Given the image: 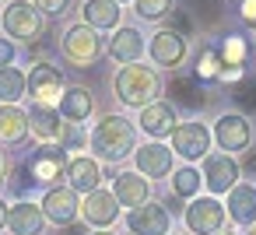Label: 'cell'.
<instances>
[{
  "label": "cell",
  "mask_w": 256,
  "mask_h": 235,
  "mask_svg": "<svg viewBox=\"0 0 256 235\" xmlns=\"http://www.w3.org/2000/svg\"><path fill=\"white\" fill-rule=\"evenodd\" d=\"M210 140H214V134H210L204 123L190 120V123H179V126L172 130V137H168V148H172L179 158H186V162H196V158H207V151H210Z\"/></svg>",
  "instance_id": "52a82bcc"
},
{
  "label": "cell",
  "mask_w": 256,
  "mask_h": 235,
  "mask_svg": "<svg viewBox=\"0 0 256 235\" xmlns=\"http://www.w3.org/2000/svg\"><path fill=\"white\" fill-rule=\"evenodd\" d=\"M172 28H176L179 36H190V32H193V18H190V14H179V11H172Z\"/></svg>",
  "instance_id": "8d00e7d4"
},
{
  "label": "cell",
  "mask_w": 256,
  "mask_h": 235,
  "mask_svg": "<svg viewBox=\"0 0 256 235\" xmlns=\"http://www.w3.org/2000/svg\"><path fill=\"white\" fill-rule=\"evenodd\" d=\"M102 179H106V172H102L98 158H88V154H74L70 158V165H67V186L70 190L88 196V193H95L102 186Z\"/></svg>",
  "instance_id": "d6986e66"
},
{
  "label": "cell",
  "mask_w": 256,
  "mask_h": 235,
  "mask_svg": "<svg viewBox=\"0 0 256 235\" xmlns=\"http://www.w3.org/2000/svg\"><path fill=\"white\" fill-rule=\"evenodd\" d=\"M168 95L176 98V106H182L190 112H200L207 106V95H204V88H200V81L193 74H176L168 81Z\"/></svg>",
  "instance_id": "d4e9b609"
},
{
  "label": "cell",
  "mask_w": 256,
  "mask_h": 235,
  "mask_svg": "<svg viewBox=\"0 0 256 235\" xmlns=\"http://www.w3.org/2000/svg\"><path fill=\"white\" fill-rule=\"evenodd\" d=\"M8 228H11V235H42V228H46L42 204H32V200H18V204H11Z\"/></svg>",
  "instance_id": "ffe728a7"
},
{
  "label": "cell",
  "mask_w": 256,
  "mask_h": 235,
  "mask_svg": "<svg viewBox=\"0 0 256 235\" xmlns=\"http://www.w3.org/2000/svg\"><path fill=\"white\" fill-rule=\"evenodd\" d=\"M64 235H88V232H84V228L74 221V224H67V228H64Z\"/></svg>",
  "instance_id": "60d3db41"
},
{
  "label": "cell",
  "mask_w": 256,
  "mask_h": 235,
  "mask_svg": "<svg viewBox=\"0 0 256 235\" xmlns=\"http://www.w3.org/2000/svg\"><path fill=\"white\" fill-rule=\"evenodd\" d=\"M249 235H256V224H249Z\"/></svg>",
  "instance_id": "ee69618b"
},
{
  "label": "cell",
  "mask_w": 256,
  "mask_h": 235,
  "mask_svg": "<svg viewBox=\"0 0 256 235\" xmlns=\"http://www.w3.org/2000/svg\"><path fill=\"white\" fill-rule=\"evenodd\" d=\"M232 98H235V106H238L242 116H256V74H246L232 88Z\"/></svg>",
  "instance_id": "4dcf8cb0"
},
{
  "label": "cell",
  "mask_w": 256,
  "mask_h": 235,
  "mask_svg": "<svg viewBox=\"0 0 256 235\" xmlns=\"http://www.w3.org/2000/svg\"><path fill=\"white\" fill-rule=\"evenodd\" d=\"M172 148L165 140H148V144H137L134 151V165L144 179H165L172 172Z\"/></svg>",
  "instance_id": "2e32d148"
},
{
  "label": "cell",
  "mask_w": 256,
  "mask_h": 235,
  "mask_svg": "<svg viewBox=\"0 0 256 235\" xmlns=\"http://www.w3.org/2000/svg\"><path fill=\"white\" fill-rule=\"evenodd\" d=\"M242 172H249V179L256 176V151H249V154H246V162H242Z\"/></svg>",
  "instance_id": "f35d334b"
},
{
  "label": "cell",
  "mask_w": 256,
  "mask_h": 235,
  "mask_svg": "<svg viewBox=\"0 0 256 235\" xmlns=\"http://www.w3.org/2000/svg\"><path fill=\"white\" fill-rule=\"evenodd\" d=\"M88 235H112V228H95V232H88Z\"/></svg>",
  "instance_id": "7bdbcfd3"
},
{
  "label": "cell",
  "mask_w": 256,
  "mask_h": 235,
  "mask_svg": "<svg viewBox=\"0 0 256 235\" xmlns=\"http://www.w3.org/2000/svg\"><path fill=\"white\" fill-rule=\"evenodd\" d=\"M32 186H39V182H36V176L28 172V165H18V172H14V182H11V190H14L18 196H25V190H32Z\"/></svg>",
  "instance_id": "836d02e7"
},
{
  "label": "cell",
  "mask_w": 256,
  "mask_h": 235,
  "mask_svg": "<svg viewBox=\"0 0 256 235\" xmlns=\"http://www.w3.org/2000/svg\"><path fill=\"white\" fill-rule=\"evenodd\" d=\"M200 186H204V172H200V168L182 165V168H176V172H172V193H176V196L193 200V196L200 193Z\"/></svg>",
  "instance_id": "f1b7e54d"
},
{
  "label": "cell",
  "mask_w": 256,
  "mask_h": 235,
  "mask_svg": "<svg viewBox=\"0 0 256 235\" xmlns=\"http://www.w3.org/2000/svg\"><path fill=\"white\" fill-rule=\"evenodd\" d=\"M28 137V112L22 106H0V144H22Z\"/></svg>",
  "instance_id": "484cf974"
},
{
  "label": "cell",
  "mask_w": 256,
  "mask_h": 235,
  "mask_svg": "<svg viewBox=\"0 0 256 235\" xmlns=\"http://www.w3.org/2000/svg\"><path fill=\"white\" fill-rule=\"evenodd\" d=\"M238 14H242V22L249 25V32H256V0H242V4H238Z\"/></svg>",
  "instance_id": "d590c367"
},
{
  "label": "cell",
  "mask_w": 256,
  "mask_h": 235,
  "mask_svg": "<svg viewBox=\"0 0 256 235\" xmlns=\"http://www.w3.org/2000/svg\"><path fill=\"white\" fill-rule=\"evenodd\" d=\"M64 123H67V120L60 116V109L42 106V102H32V106H28V134H32L36 140L56 144L60 134H64Z\"/></svg>",
  "instance_id": "e0dca14e"
},
{
  "label": "cell",
  "mask_w": 256,
  "mask_h": 235,
  "mask_svg": "<svg viewBox=\"0 0 256 235\" xmlns=\"http://www.w3.org/2000/svg\"><path fill=\"white\" fill-rule=\"evenodd\" d=\"M140 53H144V36L130 25H120L109 39V60L126 67V64H140Z\"/></svg>",
  "instance_id": "44dd1931"
},
{
  "label": "cell",
  "mask_w": 256,
  "mask_h": 235,
  "mask_svg": "<svg viewBox=\"0 0 256 235\" xmlns=\"http://www.w3.org/2000/svg\"><path fill=\"white\" fill-rule=\"evenodd\" d=\"M67 154L70 151H81L84 144H88V134H84V123H64V134H60V140H56ZM74 158V154H70Z\"/></svg>",
  "instance_id": "d6a6232c"
},
{
  "label": "cell",
  "mask_w": 256,
  "mask_h": 235,
  "mask_svg": "<svg viewBox=\"0 0 256 235\" xmlns=\"http://www.w3.org/2000/svg\"><path fill=\"white\" fill-rule=\"evenodd\" d=\"M218 70H221V56H218V46H200V53H196V60H193V78L200 81V84H207V81H218Z\"/></svg>",
  "instance_id": "f546056e"
},
{
  "label": "cell",
  "mask_w": 256,
  "mask_h": 235,
  "mask_svg": "<svg viewBox=\"0 0 256 235\" xmlns=\"http://www.w3.org/2000/svg\"><path fill=\"white\" fill-rule=\"evenodd\" d=\"M168 235H172V232H168Z\"/></svg>",
  "instance_id": "c3c4849f"
},
{
  "label": "cell",
  "mask_w": 256,
  "mask_h": 235,
  "mask_svg": "<svg viewBox=\"0 0 256 235\" xmlns=\"http://www.w3.org/2000/svg\"><path fill=\"white\" fill-rule=\"evenodd\" d=\"M32 4H36L46 18H60V14L70 8V0H32Z\"/></svg>",
  "instance_id": "e575fe53"
},
{
  "label": "cell",
  "mask_w": 256,
  "mask_h": 235,
  "mask_svg": "<svg viewBox=\"0 0 256 235\" xmlns=\"http://www.w3.org/2000/svg\"><path fill=\"white\" fill-rule=\"evenodd\" d=\"M200 172H204V186L210 190V196H221V193L228 196L238 186V172L242 168H238V162L228 151H221V154H207Z\"/></svg>",
  "instance_id": "ba28073f"
},
{
  "label": "cell",
  "mask_w": 256,
  "mask_h": 235,
  "mask_svg": "<svg viewBox=\"0 0 256 235\" xmlns=\"http://www.w3.org/2000/svg\"><path fill=\"white\" fill-rule=\"evenodd\" d=\"M11 64H14V42L0 39V67H11Z\"/></svg>",
  "instance_id": "74e56055"
},
{
  "label": "cell",
  "mask_w": 256,
  "mask_h": 235,
  "mask_svg": "<svg viewBox=\"0 0 256 235\" xmlns=\"http://www.w3.org/2000/svg\"><path fill=\"white\" fill-rule=\"evenodd\" d=\"M120 200H116V193L112 190H106V186H98L95 193H88L84 200H81V218H84V224H92V228H112L116 224V218H120Z\"/></svg>",
  "instance_id": "5bb4252c"
},
{
  "label": "cell",
  "mask_w": 256,
  "mask_h": 235,
  "mask_svg": "<svg viewBox=\"0 0 256 235\" xmlns=\"http://www.w3.org/2000/svg\"><path fill=\"white\" fill-rule=\"evenodd\" d=\"M218 56H221V67L246 70V64H249V56H252V46H249V39H246V36L232 32V36H224V39H221Z\"/></svg>",
  "instance_id": "4316f807"
},
{
  "label": "cell",
  "mask_w": 256,
  "mask_h": 235,
  "mask_svg": "<svg viewBox=\"0 0 256 235\" xmlns=\"http://www.w3.org/2000/svg\"><path fill=\"white\" fill-rule=\"evenodd\" d=\"M137 126L151 137V140H165L172 137V130L179 126V116H176V106L172 102H151L144 109H137Z\"/></svg>",
  "instance_id": "9a60e30c"
},
{
  "label": "cell",
  "mask_w": 256,
  "mask_h": 235,
  "mask_svg": "<svg viewBox=\"0 0 256 235\" xmlns=\"http://www.w3.org/2000/svg\"><path fill=\"white\" fill-rule=\"evenodd\" d=\"M112 193H116L120 207L134 210V207H140V204L151 200V179H144L137 168L120 172V176H112Z\"/></svg>",
  "instance_id": "ac0fdd59"
},
{
  "label": "cell",
  "mask_w": 256,
  "mask_h": 235,
  "mask_svg": "<svg viewBox=\"0 0 256 235\" xmlns=\"http://www.w3.org/2000/svg\"><path fill=\"white\" fill-rule=\"evenodd\" d=\"M42 214H46V221H53L56 228L74 224L78 214H81V193L70 190V186H50V190L42 193Z\"/></svg>",
  "instance_id": "9c48e42d"
},
{
  "label": "cell",
  "mask_w": 256,
  "mask_h": 235,
  "mask_svg": "<svg viewBox=\"0 0 256 235\" xmlns=\"http://www.w3.org/2000/svg\"><path fill=\"white\" fill-rule=\"evenodd\" d=\"M126 228H130L134 235H168V228H172V214H168L165 204L148 200V204L126 210Z\"/></svg>",
  "instance_id": "7c38bea8"
},
{
  "label": "cell",
  "mask_w": 256,
  "mask_h": 235,
  "mask_svg": "<svg viewBox=\"0 0 256 235\" xmlns=\"http://www.w3.org/2000/svg\"><path fill=\"white\" fill-rule=\"evenodd\" d=\"M186 53H190L186 36H179L176 28H158V32L148 39V56H151L154 67L172 70V67H179V64L186 60Z\"/></svg>",
  "instance_id": "30bf717a"
},
{
  "label": "cell",
  "mask_w": 256,
  "mask_h": 235,
  "mask_svg": "<svg viewBox=\"0 0 256 235\" xmlns=\"http://www.w3.org/2000/svg\"><path fill=\"white\" fill-rule=\"evenodd\" d=\"M112 92H116V98H120L126 109H144V106L158 102V95H162V78H158L154 67L126 64V67H120V74L112 78Z\"/></svg>",
  "instance_id": "7a4b0ae2"
},
{
  "label": "cell",
  "mask_w": 256,
  "mask_h": 235,
  "mask_svg": "<svg viewBox=\"0 0 256 235\" xmlns=\"http://www.w3.org/2000/svg\"><path fill=\"white\" fill-rule=\"evenodd\" d=\"M60 50H64L67 64H74V67H95V64L102 60V53H106L98 32H95L92 25H84V22H78V25H70V28L64 32Z\"/></svg>",
  "instance_id": "277c9868"
},
{
  "label": "cell",
  "mask_w": 256,
  "mask_h": 235,
  "mask_svg": "<svg viewBox=\"0 0 256 235\" xmlns=\"http://www.w3.org/2000/svg\"><path fill=\"white\" fill-rule=\"evenodd\" d=\"M28 172L36 176V182H42L46 190L56 186V179H67V165H70V154L60 148V144H39L32 154H28Z\"/></svg>",
  "instance_id": "8992f818"
},
{
  "label": "cell",
  "mask_w": 256,
  "mask_h": 235,
  "mask_svg": "<svg viewBox=\"0 0 256 235\" xmlns=\"http://www.w3.org/2000/svg\"><path fill=\"white\" fill-rule=\"evenodd\" d=\"M224 207H228V221H235L242 228L256 224V186L252 182H238L228 193V204Z\"/></svg>",
  "instance_id": "7402d4cb"
},
{
  "label": "cell",
  "mask_w": 256,
  "mask_h": 235,
  "mask_svg": "<svg viewBox=\"0 0 256 235\" xmlns=\"http://www.w3.org/2000/svg\"><path fill=\"white\" fill-rule=\"evenodd\" d=\"M238 4H242V0H238Z\"/></svg>",
  "instance_id": "7dc6e473"
},
{
  "label": "cell",
  "mask_w": 256,
  "mask_h": 235,
  "mask_svg": "<svg viewBox=\"0 0 256 235\" xmlns=\"http://www.w3.org/2000/svg\"><path fill=\"white\" fill-rule=\"evenodd\" d=\"M214 140L221 144V151H246L249 148V140H252V126H249V116H242V112H224V116H218L214 120Z\"/></svg>",
  "instance_id": "4fadbf2b"
},
{
  "label": "cell",
  "mask_w": 256,
  "mask_h": 235,
  "mask_svg": "<svg viewBox=\"0 0 256 235\" xmlns=\"http://www.w3.org/2000/svg\"><path fill=\"white\" fill-rule=\"evenodd\" d=\"M28 92V74L18 67H0V106H18Z\"/></svg>",
  "instance_id": "83f0119b"
},
{
  "label": "cell",
  "mask_w": 256,
  "mask_h": 235,
  "mask_svg": "<svg viewBox=\"0 0 256 235\" xmlns=\"http://www.w3.org/2000/svg\"><path fill=\"white\" fill-rule=\"evenodd\" d=\"M4 172H8V162H4V151H0V182H4Z\"/></svg>",
  "instance_id": "b9f144b4"
},
{
  "label": "cell",
  "mask_w": 256,
  "mask_h": 235,
  "mask_svg": "<svg viewBox=\"0 0 256 235\" xmlns=\"http://www.w3.org/2000/svg\"><path fill=\"white\" fill-rule=\"evenodd\" d=\"M64 92H67V84H64V70L60 67H53L50 60L32 64V70H28V98L32 102L53 106V98H60Z\"/></svg>",
  "instance_id": "8fae6325"
},
{
  "label": "cell",
  "mask_w": 256,
  "mask_h": 235,
  "mask_svg": "<svg viewBox=\"0 0 256 235\" xmlns=\"http://www.w3.org/2000/svg\"><path fill=\"white\" fill-rule=\"evenodd\" d=\"M120 4L116 0H84V11H81V22L92 25L95 32H116L120 28Z\"/></svg>",
  "instance_id": "603a6c76"
},
{
  "label": "cell",
  "mask_w": 256,
  "mask_h": 235,
  "mask_svg": "<svg viewBox=\"0 0 256 235\" xmlns=\"http://www.w3.org/2000/svg\"><path fill=\"white\" fill-rule=\"evenodd\" d=\"M0 25H4V32H8L11 39H22L25 46H32V42H39L42 32H46V14L32 4V0H11V4L4 8Z\"/></svg>",
  "instance_id": "3957f363"
},
{
  "label": "cell",
  "mask_w": 256,
  "mask_h": 235,
  "mask_svg": "<svg viewBox=\"0 0 256 235\" xmlns=\"http://www.w3.org/2000/svg\"><path fill=\"white\" fill-rule=\"evenodd\" d=\"M8 214H11V207L0 200V228H8Z\"/></svg>",
  "instance_id": "ab89813d"
},
{
  "label": "cell",
  "mask_w": 256,
  "mask_h": 235,
  "mask_svg": "<svg viewBox=\"0 0 256 235\" xmlns=\"http://www.w3.org/2000/svg\"><path fill=\"white\" fill-rule=\"evenodd\" d=\"M88 144H92V151H95L98 162L116 165V162H123V158H130L137 151V123L126 120V116H120V112H106L95 123Z\"/></svg>",
  "instance_id": "6da1fadb"
},
{
  "label": "cell",
  "mask_w": 256,
  "mask_h": 235,
  "mask_svg": "<svg viewBox=\"0 0 256 235\" xmlns=\"http://www.w3.org/2000/svg\"><path fill=\"white\" fill-rule=\"evenodd\" d=\"M182 221L193 235H221L228 221V207H221L218 196H193L182 210Z\"/></svg>",
  "instance_id": "5b68a950"
},
{
  "label": "cell",
  "mask_w": 256,
  "mask_h": 235,
  "mask_svg": "<svg viewBox=\"0 0 256 235\" xmlns=\"http://www.w3.org/2000/svg\"><path fill=\"white\" fill-rule=\"evenodd\" d=\"M221 235H242V232H221Z\"/></svg>",
  "instance_id": "f6af8a7d"
},
{
  "label": "cell",
  "mask_w": 256,
  "mask_h": 235,
  "mask_svg": "<svg viewBox=\"0 0 256 235\" xmlns=\"http://www.w3.org/2000/svg\"><path fill=\"white\" fill-rule=\"evenodd\" d=\"M134 8H137V18L144 22H165L176 11V0H134Z\"/></svg>",
  "instance_id": "1f68e13d"
},
{
  "label": "cell",
  "mask_w": 256,
  "mask_h": 235,
  "mask_svg": "<svg viewBox=\"0 0 256 235\" xmlns=\"http://www.w3.org/2000/svg\"><path fill=\"white\" fill-rule=\"evenodd\" d=\"M116 4H126V0H116Z\"/></svg>",
  "instance_id": "bcb514c9"
},
{
  "label": "cell",
  "mask_w": 256,
  "mask_h": 235,
  "mask_svg": "<svg viewBox=\"0 0 256 235\" xmlns=\"http://www.w3.org/2000/svg\"><path fill=\"white\" fill-rule=\"evenodd\" d=\"M60 116L67 120V123H84L92 112H95V95L88 92V88H81V84H70L64 95H60Z\"/></svg>",
  "instance_id": "cb8c5ba5"
}]
</instances>
